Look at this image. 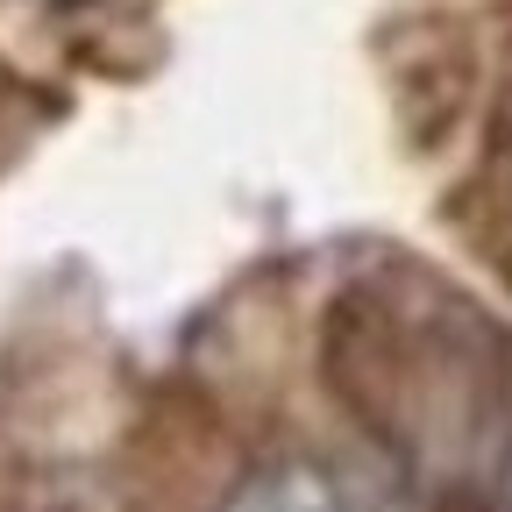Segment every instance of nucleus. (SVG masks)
Listing matches in <instances>:
<instances>
[{
	"label": "nucleus",
	"mask_w": 512,
	"mask_h": 512,
	"mask_svg": "<svg viewBox=\"0 0 512 512\" xmlns=\"http://www.w3.org/2000/svg\"><path fill=\"white\" fill-rule=\"evenodd\" d=\"M328 363L349 413L434 498L512 484V342L498 320L420 264L342 285Z\"/></svg>",
	"instance_id": "nucleus-1"
},
{
	"label": "nucleus",
	"mask_w": 512,
	"mask_h": 512,
	"mask_svg": "<svg viewBox=\"0 0 512 512\" xmlns=\"http://www.w3.org/2000/svg\"><path fill=\"white\" fill-rule=\"evenodd\" d=\"M221 512H384V505L328 463H264L221 498Z\"/></svg>",
	"instance_id": "nucleus-2"
}]
</instances>
